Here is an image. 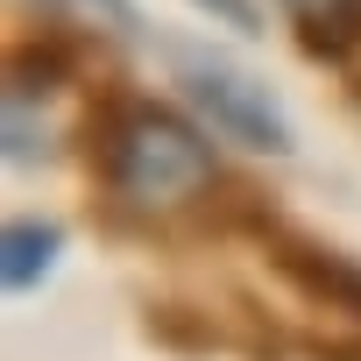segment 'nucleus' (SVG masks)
Returning <instances> with one entry per match:
<instances>
[{"label":"nucleus","mask_w":361,"mask_h":361,"mask_svg":"<svg viewBox=\"0 0 361 361\" xmlns=\"http://www.w3.org/2000/svg\"><path fill=\"white\" fill-rule=\"evenodd\" d=\"M185 85H192L199 114H206L227 142H241V149H255V156H290V121L276 114V99H269L255 78H241V71H227V64H192Z\"/></svg>","instance_id":"obj_2"},{"label":"nucleus","mask_w":361,"mask_h":361,"mask_svg":"<svg viewBox=\"0 0 361 361\" xmlns=\"http://www.w3.org/2000/svg\"><path fill=\"white\" fill-rule=\"evenodd\" d=\"M149 333H156V340H177V347H185V340L213 347V326H192L185 305H156V312H149Z\"/></svg>","instance_id":"obj_6"},{"label":"nucleus","mask_w":361,"mask_h":361,"mask_svg":"<svg viewBox=\"0 0 361 361\" xmlns=\"http://www.w3.org/2000/svg\"><path fill=\"white\" fill-rule=\"evenodd\" d=\"M290 22H298V43L326 64H347L361 50V0H283Z\"/></svg>","instance_id":"obj_4"},{"label":"nucleus","mask_w":361,"mask_h":361,"mask_svg":"<svg viewBox=\"0 0 361 361\" xmlns=\"http://www.w3.org/2000/svg\"><path fill=\"white\" fill-rule=\"evenodd\" d=\"M262 248H269V269H276L305 305L340 312V319L361 326V262H354V255H340V248H326V241H312V234H298V227H262Z\"/></svg>","instance_id":"obj_3"},{"label":"nucleus","mask_w":361,"mask_h":361,"mask_svg":"<svg viewBox=\"0 0 361 361\" xmlns=\"http://www.w3.org/2000/svg\"><path fill=\"white\" fill-rule=\"evenodd\" d=\"M192 8H206L220 29H234V36H255L262 29V15H255V0H192Z\"/></svg>","instance_id":"obj_7"},{"label":"nucleus","mask_w":361,"mask_h":361,"mask_svg":"<svg viewBox=\"0 0 361 361\" xmlns=\"http://www.w3.org/2000/svg\"><path fill=\"white\" fill-rule=\"evenodd\" d=\"M92 163L99 177L142 213H170L192 206L199 192H213V142L156 99H114L92 121Z\"/></svg>","instance_id":"obj_1"},{"label":"nucleus","mask_w":361,"mask_h":361,"mask_svg":"<svg viewBox=\"0 0 361 361\" xmlns=\"http://www.w3.org/2000/svg\"><path fill=\"white\" fill-rule=\"evenodd\" d=\"M78 8H85V15H106L114 29H135V8H128V0H78Z\"/></svg>","instance_id":"obj_8"},{"label":"nucleus","mask_w":361,"mask_h":361,"mask_svg":"<svg viewBox=\"0 0 361 361\" xmlns=\"http://www.w3.org/2000/svg\"><path fill=\"white\" fill-rule=\"evenodd\" d=\"M57 248H64V234H57L50 220H15V227H8V241H0V276H8V290L43 283V276H50V262H57Z\"/></svg>","instance_id":"obj_5"},{"label":"nucleus","mask_w":361,"mask_h":361,"mask_svg":"<svg viewBox=\"0 0 361 361\" xmlns=\"http://www.w3.org/2000/svg\"><path fill=\"white\" fill-rule=\"evenodd\" d=\"M319 361H361V340H319Z\"/></svg>","instance_id":"obj_9"}]
</instances>
